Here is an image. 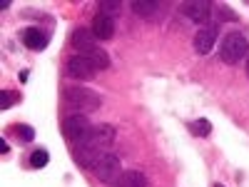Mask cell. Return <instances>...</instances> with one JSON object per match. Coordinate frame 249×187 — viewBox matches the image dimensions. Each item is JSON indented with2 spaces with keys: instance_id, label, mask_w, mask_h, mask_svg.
<instances>
[{
  "instance_id": "6da1fadb",
  "label": "cell",
  "mask_w": 249,
  "mask_h": 187,
  "mask_svg": "<svg viewBox=\"0 0 249 187\" xmlns=\"http://www.w3.org/2000/svg\"><path fill=\"white\" fill-rule=\"evenodd\" d=\"M115 137H117V132H115L112 125H105V122L95 125L90 137L82 145H77V165L85 168V170H95V165L105 155H110V148L115 145Z\"/></svg>"
},
{
  "instance_id": "7a4b0ae2",
  "label": "cell",
  "mask_w": 249,
  "mask_h": 187,
  "mask_svg": "<svg viewBox=\"0 0 249 187\" xmlns=\"http://www.w3.org/2000/svg\"><path fill=\"white\" fill-rule=\"evenodd\" d=\"M62 102H65V110L70 115H88V112H95L100 110L102 105V97L90 90V88H68L65 95H62Z\"/></svg>"
},
{
  "instance_id": "3957f363",
  "label": "cell",
  "mask_w": 249,
  "mask_h": 187,
  "mask_svg": "<svg viewBox=\"0 0 249 187\" xmlns=\"http://www.w3.org/2000/svg\"><path fill=\"white\" fill-rule=\"evenodd\" d=\"M247 53H249V43L239 30H232L224 35L222 45H219V55L227 65H237L242 57H247Z\"/></svg>"
},
{
  "instance_id": "277c9868",
  "label": "cell",
  "mask_w": 249,
  "mask_h": 187,
  "mask_svg": "<svg viewBox=\"0 0 249 187\" xmlns=\"http://www.w3.org/2000/svg\"><path fill=\"white\" fill-rule=\"evenodd\" d=\"M92 128H95V125H90V120L85 115H68L65 122H62V132H65V137L70 142H75V145L85 142L90 137Z\"/></svg>"
},
{
  "instance_id": "5b68a950",
  "label": "cell",
  "mask_w": 249,
  "mask_h": 187,
  "mask_svg": "<svg viewBox=\"0 0 249 187\" xmlns=\"http://www.w3.org/2000/svg\"><path fill=\"white\" fill-rule=\"evenodd\" d=\"M95 177L102 182V185H117V180L122 177V172H120V157L117 155H105L97 165H95Z\"/></svg>"
},
{
  "instance_id": "8992f818",
  "label": "cell",
  "mask_w": 249,
  "mask_h": 187,
  "mask_svg": "<svg viewBox=\"0 0 249 187\" xmlns=\"http://www.w3.org/2000/svg\"><path fill=\"white\" fill-rule=\"evenodd\" d=\"M65 73L72 80H90V77L97 75V68L92 65V60L88 55H72L65 62Z\"/></svg>"
},
{
  "instance_id": "52a82bcc",
  "label": "cell",
  "mask_w": 249,
  "mask_h": 187,
  "mask_svg": "<svg viewBox=\"0 0 249 187\" xmlns=\"http://www.w3.org/2000/svg\"><path fill=\"white\" fill-rule=\"evenodd\" d=\"M70 45L80 53V55H90L97 50V37L92 35V30L88 28H75L70 35Z\"/></svg>"
},
{
  "instance_id": "ba28073f",
  "label": "cell",
  "mask_w": 249,
  "mask_h": 187,
  "mask_svg": "<svg viewBox=\"0 0 249 187\" xmlns=\"http://www.w3.org/2000/svg\"><path fill=\"white\" fill-rule=\"evenodd\" d=\"M214 43H217V25L214 23L212 25H204V28H199L195 33V50L199 55H207V53L214 48Z\"/></svg>"
},
{
  "instance_id": "9c48e42d",
  "label": "cell",
  "mask_w": 249,
  "mask_h": 187,
  "mask_svg": "<svg viewBox=\"0 0 249 187\" xmlns=\"http://www.w3.org/2000/svg\"><path fill=\"white\" fill-rule=\"evenodd\" d=\"M179 10H182L184 18H190L192 23H207V18H210V13H212V5H210V3H197V0H192V3H184Z\"/></svg>"
},
{
  "instance_id": "30bf717a",
  "label": "cell",
  "mask_w": 249,
  "mask_h": 187,
  "mask_svg": "<svg viewBox=\"0 0 249 187\" xmlns=\"http://www.w3.org/2000/svg\"><path fill=\"white\" fill-rule=\"evenodd\" d=\"M92 35L97 40H110L115 35V18H107V15L97 13L92 18Z\"/></svg>"
},
{
  "instance_id": "8fae6325",
  "label": "cell",
  "mask_w": 249,
  "mask_h": 187,
  "mask_svg": "<svg viewBox=\"0 0 249 187\" xmlns=\"http://www.w3.org/2000/svg\"><path fill=\"white\" fill-rule=\"evenodd\" d=\"M132 13L140 18H155L157 13H162V5L157 0H137V3H132Z\"/></svg>"
},
{
  "instance_id": "7c38bea8",
  "label": "cell",
  "mask_w": 249,
  "mask_h": 187,
  "mask_svg": "<svg viewBox=\"0 0 249 187\" xmlns=\"http://www.w3.org/2000/svg\"><path fill=\"white\" fill-rule=\"evenodd\" d=\"M23 43H25L30 50H43V48L48 45V37L40 33L37 28H28V30L23 33Z\"/></svg>"
},
{
  "instance_id": "4fadbf2b",
  "label": "cell",
  "mask_w": 249,
  "mask_h": 187,
  "mask_svg": "<svg viewBox=\"0 0 249 187\" xmlns=\"http://www.w3.org/2000/svg\"><path fill=\"white\" fill-rule=\"evenodd\" d=\"M117 187H147V177H144L140 170H127L117 180Z\"/></svg>"
},
{
  "instance_id": "5bb4252c",
  "label": "cell",
  "mask_w": 249,
  "mask_h": 187,
  "mask_svg": "<svg viewBox=\"0 0 249 187\" xmlns=\"http://www.w3.org/2000/svg\"><path fill=\"white\" fill-rule=\"evenodd\" d=\"M88 57L92 60V65H95L97 70H107V68H110V57H107V53H105V50H100V48H97V50H95V53H90Z\"/></svg>"
},
{
  "instance_id": "9a60e30c",
  "label": "cell",
  "mask_w": 249,
  "mask_h": 187,
  "mask_svg": "<svg viewBox=\"0 0 249 187\" xmlns=\"http://www.w3.org/2000/svg\"><path fill=\"white\" fill-rule=\"evenodd\" d=\"M100 13L107 15V18H117L122 13V5L117 3V0H105V3H100Z\"/></svg>"
},
{
  "instance_id": "2e32d148",
  "label": "cell",
  "mask_w": 249,
  "mask_h": 187,
  "mask_svg": "<svg viewBox=\"0 0 249 187\" xmlns=\"http://www.w3.org/2000/svg\"><path fill=\"white\" fill-rule=\"evenodd\" d=\"M190 130H192L195 135L207 137V135L212 132V125H210V120H195V122H190Z\"/></svg>"
},
{
  "instance_id": "e0dca14e",
  "label": "cell",
  "mask_w": 249,
  "mask_h": 187,
  "mask_svg": "<svg viewBox=\"0 0 249 187\" xmlns=\"http://www.w3.org/2000/svg\"><path fill=\"white\" fill-rule=\"evenodd\" d=\"M48 160H50V155L45 152V150H35L33 155H30V165L35 170H40V168H45L48 165Z\"/></svg>"
},
{
  "instance_id": "ac0fdd59",
  "label": "cell",
  "mask_w": 249,
  "mask_h": 187,
  "mask_svg": "<svg viewBox=\"0 0 249 187\" xmlns=\"http://www.w3.org/2000/svg\"><path fill=\"white\" fill-rule=\"evenodd\" d=\"M15 100H20V95H18V93H8V90H3V93H0V108L8 110Z\"/></svg>"
},
{
  "instance_id": "d6986e66",
  "label": "cell",
  "mask_w": 249,
  "mask_h": 187,
  "mask_svg": "<svg viewBox=\"0 0 249 187\" xmlns=\"http://www.w3.org/2000/svg\"><path fill=\"white\" fill-rule=\"evenodd\" d=\"M15 132H18V137L23 140V142H33V137H35L33 128H28V125H20V128H15Z\"/></svg>"
},
{
  "instance_id": "ffe728a7",
  "label": "cell",
  "mask_w": 249,
  "mask_h": 187,
  "mask_svg": "<svg viewBox=\"0 0 249 187\" xmlns=\"http://www.w3.org/2000/svg\"><path fill=\"white\" fill-rule=\"evenodd\" d=\"M247 75H249V60H247Z\"/></svg>"
},
{
  "instance_id": "44dd1931",
  "label": "cell",
  "mask_w": 249,
  "mask_h": 187,
  "mask_svg": "<svg viewBox=\"0 0 249 187\" xmlns=\"http://www.w3.org/2000/svg\"><path fill=\"white\" fill-rule=\"evenodd\" d=\"M217 187H222V185H217Z\"/></svg>"
}]
</instances>
